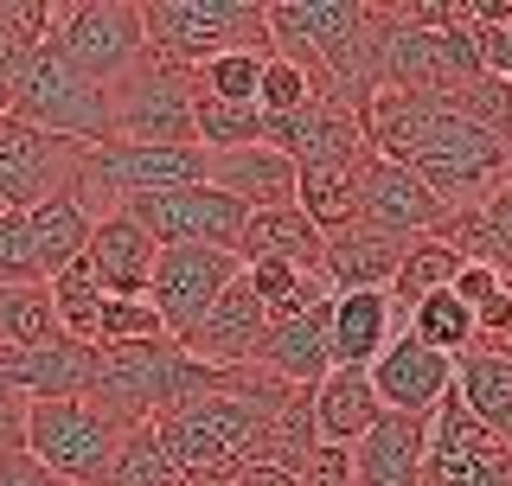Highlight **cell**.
<instances>
[{"label":"cell","instance_id":"7bdbcfd3","mask_svg":"<svg viewBox=\"0 0 512 486\" xmlns=\"http://www.w3.org/2000/svg\"><path fill=\"white\" fill-rule=\"evenodd\" d=\"M506 486H512V474H506Z\"/></svg>","mask_w":512,"mask_h":486},{"label":"cell","instance_id":"44dd1931","mask_svg":"<svg viewBox=\"0 0 512 486\" xmlns=\"http://www.w3.org/2000/svg\"><path fill=\"white\" fill-rule=\"evenodd\" d=\"M384 416V403L372 391V371H346V365H333L327 378L314 384V435L327 448H359L365 442V429H372Z\"/></svg>","mask_w":512,"mask_h":486},{"label":"cell","instance_id":"ba28073f","mask_svg":"<svg viewBox=\"0 0 512 486\" xmlns=\"http://www.w3.org/2000/svg\"><path fill=\"white\" fill-rule=\"evenodd\" d=\"M84 154L90 148H77V141L0 116V212H39L45 199H58L77 180Z\"/></svg>","mask_w":512,"mask_h":486},{"label":"cell","instance_id":"6da1fadb","mask_svg":"<svg viewBox=\"0 0 512 486\" xmlns=\"http://www.w3.org/2000/svg\"><path fill=\"white\" fill-rule=\"evenodd\" d=\"M288 397L295 391L276 384L269 371L237 365L218 391H205V397L180 403L173 416H160L154 423L160 448L173 455V467H180L192 486H212V480L256 461V448H263V435H269V423H276V410Z\"/></svg>","mask_w":512,"mask_h":486},{"label":"cell","instance_id":"d6a6232c","mask_svg":"<svg viewBox=\"0 0 512 486\" xmlns=\"http://www.w3.org/2000/svg\"><path fill=\"white\" fill-rule=\"evenodd\" d=\"M263 58L269 52H218V58H205L199 71H192V84H199V96H212V103H244V109H256Z\"/></svg>","mask_w":512,"mask_h":486},{"label":"cell","instance_id":"ffe728a7","mask_svg":"<svg viewBox=\"0 0 512 486\" xmlns=\"http://www.w3.org/2000/svg\"><path fill=\"white\" fill-rule=\"evenodd\" d=\"M455 397L493 442L512 455V352L506 346H474L455 359Z\"/></svg>","mask_w":512,"mask_h":486},{"label":"cell","instance_id":"f35d334b","mask_svg":"<svg viewBox=\"0 0 512 486\" xmlns=\"http://www.w3.org/2000/svg\"><path fill=\"white\" fill-rule=\"evenodd\" d=\"M26 391L7 378V365H0V455H20L26 448Z\"/></svg>","mask_w":512,"mask_h":486},{"label":"cell","instance_id":"7c38bea8","mask_svg":"<svg viewBox=\"0 0 512 486\" xmlns=\"http://www.w3.org/2000/svg\"><path fill=\"white\" fill-rule=\"evenodd\" d=\"M263 141L276 154L295 160V173H320V167H352V160H365V128L352 109L327 103V96H314L308 109H295V116H263Z\"/></svg>","mask_w":512,"mask_h":486},{"label":"cell","instance_id":"484cf974","mask_svg":"<svg viewBox=\"0 0 512 486\" xmlns=\"http://www.w3.org/2000/svg\"><path fill=\"white\" fill-rule=\"evenodd\" d=\"M359 173L365 160L352 167H320V173H295V205L308 212V224L320 237H340L359 224Z\"/></svg>","mask_w":512,"mask_h":486},{"label":"cell","instance_id":"cb8c5ba5","mask_svg":"<svg viewBox=\"0 0 512 486\" xmlns=\"http://www.w3.org/2000/svg\"><path fill=\"white\" fill-rule=\"evenodd\" d=\"M320 250H327V237L308 224V212H301V205H276V212H250L244 218L237 263H263V256H276V263H295V269L320 275Z\"/></svg>","mask_w":512,"mask_h":486},{"label":"cell","instance_id":"5b68a950","mask_svg":"<svg viewBox=\"0 0 512 486\" xmlns=\"http://www.w3.org/2000/svg\"><path fill=\"white\" fill-rule=\"evenodd\" d=\"M109 109H116V141H141V148H199L192 141V109H199V84H192L186 64L154 58L135 64L116 90H109Z\"/></svg>","mask_w":512,"mask_h":486},{"label":"cell","instance_id":"8992f818","mask_svg":"<svg viewBox=\"0 0 512 486\" xmlns=\"http://www.w3.org/2000/svg\"><path fill=\"white\" fill-rule=\"evenodd\" d=\"M116 448H122V429L109 416H96L84 397L26 410V455L71 486H103L109 467H116Z\"/></svg>","mask_w":512,"mask_h":486},{"label":"cell","instance_id":"5bb4252c","mask_svg":"<svg viewBox=\"0 0 512 486\" xmlns=\"http://www.w3.org/2000/svg\"><path fill=\"white\" fill-rule=\"evenodd\" d=\"M372 391L391 416H436V403L455 391V359L429 352L416 333H397L372 365Z\"/></svg>","mask_w":512,"mask_h":486},{"label":"cell","instance_id":"7a4b0ae2","mask_svg":"<svg viewBox=\"0 0 512 486\" xmlns=\"http://www.w3.org/2000/svg\"><path fill=\"white\" fill-rule=\"evenodd\" d=\"M7 116L26 122V128H45V135H58V141H77V148H103V141H116V109H109V90L90 84V77H77L52 39L26 58L20 90H13V109H7Z\"/></svg>","mask_w":512,"mask_h":486},{"label":"cell","instance_id":"d6986e66","mask_svg":"<svg viewBox=\"0 0 512 486\" xmlns=\"http://www.w3.org/2000/svg\"><path fill=\"white\" fill-rule=\"evenodd\" d=\"M404 250H410V243L378 237V231H365V224H352V231L327 237V250H320V288H327V295L391 288V275L404 269Z\"/></svg>","mask_w":512,"mask_h":486},{"label":"cell","instance_id":"9a60e30c","mask_svg":"<svg viewBox=\"0 0 512 486\" xmlns=\"http://www.w3.org/2000/svg\"><path fill=\"white\" fill-rule=\"evenodd\" d=\"M263 333H269V307L244 288V275H237L231 288L212 301V314L192 327L180 346L192 352V359H205V365H218V371H237V365H250L256 359V346H263Z\"/></svg>","mask_w":512,"mask_h":486},{"label":"cell","instance_id":"30bf717a","mask_svg":"<svg viewBox=\"0 0 512 486\" xmlns=\"http://www.w3.org/2000/svg\"><path fill=\"white\" fill-rule=\"evenodd\" d=\"M512 455L468 416V403L448 391L429 416V455H423V486H506Z\"/></svg>","mask_w":512,"mask_h":486},{"label":"cell","instance_id":"9c48e42d","mask_svg":"<svg viewBox=\"0 0 512 486\" xmlns=\"http://www.w3.org/2000/svg\"><path fill=\"white\" fill-rule=\"evenodd\" d=\"M237 275H244V263H237L231 250H199V243L160 250V256H154L148 301H154V314H160V327H167V339H186L205 314H212V301L237 282Z\"/></svg>","mask_w":512,"mask_h":486},{"label":"cell","instance_id":"2e32d148","mask_svg":"<svg viewBox=\"0 0 512 486\" xmlns=\"http://www.w3.org/2000/svg\"><path fill=\"white\" fill-rule=\"evenodd\" d=\"M429 455V416H391L384 410L365 442L352 448V486H423Z\"/></svg>","mask_w":512,"mask_h":486},{"label":"cell","instance_id":"836d02e7","mask_svg":"<svg viewBox=\"0 0 512 486\" xmlns=\"http://www.w3.org/2000/svg\"><path fill=\"white\" fill-rule=\"evenodd\" d=\"M148 339H167L154 301L148 295H109L103 320H96V346H148Z\"/></svg>","mask_w":512,"mask_h":486},{"label":"cell","instance_id":"4dcf8cb0","mask_svg":"<svg viewBox=\"0 0 512 486\" xmlns=\"http://www.w3.org/2000/svg\"><path fill=\"white\" fill-rule=\"evenodd\" d=\"M192 141L205 154H237V148H256L263 141V109H244V103H212L199 96L192 109Z\"/></svg>","mask_w":512,"mask_h":486},{"label":"cell","instance_id":"52a82bcc","mask_svg":"<svg viewBox=\"0 0 512 486\" xmlns=\"http://www.w3.org/2000/svg\"><path fill=\"white\" fill-rule=\"evenodd\" d=\"M122 218H135L141 231L154 237V250H180V243H199V250H231L244 243V205L224 199L218 186H180V192H148V199H128Z\"/></svg>","mask_w":512,"mask_h":486},{"label":"cell","instance_id":"7402d4cb","mask_svg":"<svg viewBox=\"0 0 512 486\" xmlns=\"http://www.w3.org/2000/svg\"><path fill=\"white\" fill-rule=\"evenodd\" d=\"M90 269H96V282H103V295H148V282H154V237L141 231L135 218H103L96 224V237H90Z\"/></svg>","mask_w":512,"mask_h":486},{"label":"cell","instance_id":"e0dca14e","mask_svg":"<svg viewBox=\"0 0 512 486\" xmlns=\"http://www.w3.org/2000/svg\"><path fill=\"white\" fill-rule=\"evenodd\" d=\"M205 186H218L244 212H276V205H295V160L276 154L269 141L237 154H205Z\"/></svg>","mask_w":512,"mask_h":486},{"label":"cell","instance_id":"74e56055","mask_svg":"<svg viewBox=\"0 0 512 486\" xmlns=\"http://www.w3.org/2000/svg\"><path fill=\"white\" fill-rule=\"evenodd\" d=\"M295 486H352V448L314 442V455L295 467Z\"/></svg>","mask_w":512,"mask_h":486},{"label":"cell","instance_id":"60d3db41","mask_svg":"<svg viewBox=\"0 0 512 486\" xmlns=\"http://www.w3.org/2000/svg\"><path fill=\"white\" fill-rule=\"evenodd\" d=\"M212 486H295V474H282V467H263V461H250V467H237V474H224Z\"/></svg>","mask_w":512,"mask_h":486},{"label":"cell","instance_id":"ab89813d","mask_svg":"<svg viewBox=\"0 0 512 486\" xmlns=\"http://www.w3.org/2000/svg\"><path fill=\"white\" fill-rule=\"evenodd\" d=\"M0 486H71V480H58L52 467H39L20 448V455H0Z\"/></svg>","mask_w":512,"mask_h":486},{"label":"cell","instance_id":"4316f807","mask_svg":"<svg viewBox=\"0 0 512 486\" xmlns=\"http://www.w3.org/2000/svg\"><path fill=\"white\" fill-rule=\"evenodd\" d=\"M52 339H64L52 314V282L0 288V352H39Z\"/></svg>","mask_w":512,"mask_h":486},{"label":"cell","instance_id":"d590c367","mask_svg":"<svg viewBox=\"0 0 512 486\" xmlns=\"http://www.w3.org/2000/svg\"><path fill=\"white\" fill-rule=\"evenodd\" d=\"M20 282H45L39 243H32L26 212H0V288H20Z\"/></svg>","mask_w":512,"mask_h":486},{"label":"cell","instance_id":"4fadbf2b","mask_svg":"<svg viewBox=\"0 0 512 486\" xmlns=\"http://www.w3.org/2000/svg\"><path fill=\"white\" fill-rule=\"evenodd\" d=\"M256 371H269L288 391H314L333 371V301H314L308 314H282L269 320L263 346H256Z\"/></svg>","mask_w":512,"mask_h":486},{"label":"cell","instance_id":"277c9868","mask_svg":"<svg viewBox=\"0 0 512 486\" xmlns=\"http://www.w3.org/2000/svg\"><path fill=\"white\" fill-rule=\"evenodd\" d=\"M45 39L64 52L77 77L116 90L135 64H148V26H141L135 0H77V7H52V32Z\"/></svg>","mask_w":512,"mask_h":486},{"label":"cell","instance_id":"3957f363","mask_svg":"<svg viewBox=\"0 0 512 486\" xmlns=\"http://www.w3.org/2000/svg\"><path fill=\"white\" fill-rule=\"evenodd\" d=\"M148 52L199 71L218 52H269V20L256 0H154L141 7Z\"/></svg>","mask_w":512,"mask_h":486},{"label":"cell","instance_id":"603a6c76","mask_svg":"<svg viewBox=\"0 0 512 486\" xmlns=\"http://www.w3.org/2000/svg\"><path fill=\"white\" fill-rule=\"evenodd\" d=\"M391 339H397V320H391V295H384V288L333 295V365L372 371Z\"/></svg>","mask_w":512,"mask_h":486},{"label":"cell","instance_id":"b9f144b4","mask_svg":"<svg viewBox=\"0 0 512 486\" xmlns=\"http://www.w3.org/2000/svg\"><path fill=\"white\" fill-rule=\"evenodd\" d=\"M506 160H512V141H506Z\"/></svg>","mask_w":512,"mask_h":486},{"label":"cell","instance_id":"f1b7e54d","mask_svg":"<svg viewBox=\"0 0 512 486\" xmlns=\"http://www.w3.org/2000/svg\"><path fill=\"white\" fill-rule=\"evenodd\" d=\"M103 282H96L90 256H77L71 269L52 275V314H58V333L64 339H84V346H96V320H103Z\"/></svg>","mask_w":512,"mask_h":486},{"label":"cell","instance_id":"8fae6325","mask_svg":"<svg viewBox=\"0 0 512 486\" xmlns=\"http://www.w3.org/2000/svg\"><path fill=\"white\" fill-rule=\"evenodd\" d=\"M359 224L378 231V237H397V243H423V237L448 231V212H442V199L416 180L410 167H397V160H384V154H365Z\"/></svg>","mask_w":512,"mask_h":486},{"label":"cell","instance_id":"d4e9b609","mask_svg":"<svg viewBox=\"0 0 512 486\" xmlns=\"http://www.w3.org/2000/svg\"><path fill=\"white\" fill-rule=\"evenodd\" d=\"M26 224H32V243H39V269H45V282H52L58 269H71L77 256L90 250V237H96V218L84 199H77L71 186L58 192V199H45L39 212H26Z\"/></svg>","mask_w":512,"mask_h":486},{"label":"cell","instance_id":"1f68e13d","mask_svg":"<svg viewBox=\"0 0 512 486\" xmlns=\"http://www.w3.org/2000/svg\"><path fill=\"white\" fill-rule=\"evenodd\" d=\"M410 333L423 339L429 352H442V359H461V352H474V314H468L455 295H448V288H442V295H429V301L410 314Z\"/></svg>","mask_w":512,"mask_h":486},{"label":"cell","instance_id":"e575fe53","mask_svg":"<svg viewBox=\"0 0 512 486\" xmlns=\"http://www.w3.org/2000/svg\"><path fill=\"white\" fill-rule=\"evenodd\" d=\"M314 96H320V84L301 71V64H288L282 52L263 58V84H256V109H263V116H295V109H308Z\"/></svg>","mask_w":512,"mask_h":486},{"label":"cell","instance_id":"ac0fdd59","mask_svg":"<svg viewBox=\"0 0 512 486\" xmlns=\"http://www.w3.org/2000/svg\"><path fill=\"white\" fill-rule=\"evenodd\" d=\"M0 365L26 391V403H71V397H90L96 346H84V339H52L39 352H0Z\"/></svg>","mask_w":512,"mask_h":486},{"label":"cell","instance_id":"8d00e7d4","mask_svg":"<svg viewBox=\"0 0 512 486\" xmlns=\"http://www.w3.org/2000/svg\"><path fill=\"white\" fill-rule=\"evenodd\" d=\"M500 288H506V275L493 269V263H461V269H455V282H448V295L468 307V314H480V307L500 295Z\"/></svg>","mask_w":512,"mask_h":486},{"label":"cell","instance_id":"83f0119b","mask_svg":"<svg viewBox=\"0 0 512 486\" xmlns=\"http://www.w3.org/2000/svg\"><path fill=\"white\" fill-rule=\"evenodd\" d=\"M244 288L269 307V320H282V314H308L314 301H333L327 288H320V275H314V269L276 263V256H263V263H244Z\"/></svg>","mask_w":512,"mask_h":486},{"label":"cell","instance_id":"f546056e","mask_svg":"<svg viewBox=\"0 0 512 486\" xmlns=\"http://www.w3.org/2000/svg\"><path fill=\"white\" fill-rule=\"evenodd\" d=\"M103 486H192L180 467H173V455L160 448V429L154 423H141V429H128L122 435V448H116V467H109V480Z\"/></svg>","mask_w":512,"mask_h":486}]
</instances>
